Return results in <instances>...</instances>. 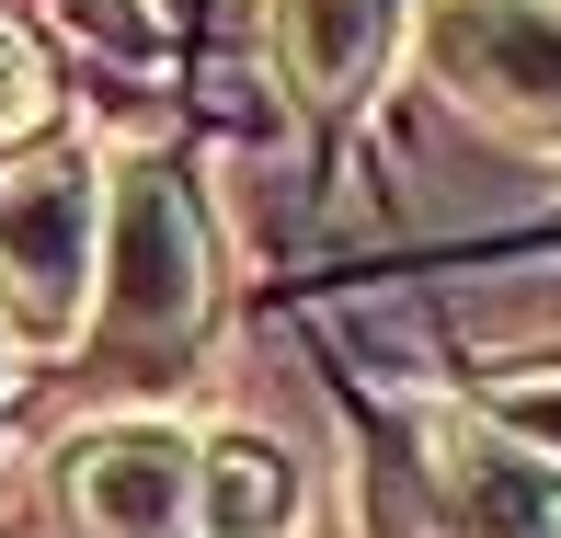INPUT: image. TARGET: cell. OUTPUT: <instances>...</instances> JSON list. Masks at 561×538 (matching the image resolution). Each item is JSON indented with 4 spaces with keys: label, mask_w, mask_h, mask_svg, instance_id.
Instances as JSON below:
<instances>
[{
    "label": "cell",
    "mask_w": 561,
    "mask_h": 538,
    "mask_svg": "<svg viewBox=\"0 0 561 538\" xmlns=\"http://www.w3.org/2000/svg\"><path fill=\"white\" fill-rule=\"evenodd\" d=\"M298 527V470L252 435L195 447V538H287Z\"/></svg>",
    "instance_id": "cell-7"
},
{
    "label": "cell",
    "mask_w": 561,
    "mask_h": 538,
    "mask_svg": "<svg viewBox=\"0 0 561 538\" xmlns=\"http://www.w3.org/2000/svg\"><path fill=\"white\" fill-rule=\"evenodd\" d=\"M115 367H172L207 321V218L172 161H126L104 184V287H92Z\"/></svg>",
    "instance_id": "cell-1"
},
{
    "label": "cell",
    "mask_w": 561,
    "mask_h": 538,
    "mask_svg": "<svg viewBox=\"0 0 561 538\" xmlns=\"http://www.w3.org/2000/svg\"><path fill=\"white\" fill-rule=\"evenodd\" d=\"M81 538H195V435L184 424H104L69 447Z\"/></svg>",
    "instance_id": "cell-5"
},
{
    "label": "cell",
    "mask_w": 561,
    "mask_h": 538,
    "mask_svg": "<svg viewBox=\"0 0 561 538\" xmlns=\"http://www.w3.org/2000/svg\"><path fill=\"white\" fill-rule=\"evenodd\" d=\"M481 413H493L504 435H516V447H539L550 470H561V367H527V378H504V390L481 401Z\"/></svg>",
    "instance_id": "cell-8"
},
{
    "label": "cell",
    "mask_w": 561,
    "mask_h": 538,
    "mask_svg": "<svg viewBox=\"0 0 561 538\" xmlns=\"http://www.w3.org/2000/svg\"><path fill=\"white\" fill-rule=\"evenodd\" d=\"M92 287H104V172L69 149L0 172V332L69 355L92 332Z\"/></svg>",
    "instance_id": "cell-2"
},
{
    "label": "cell",
    "mask_w": 561,
    "mask_h": 538,
    "mask_svg": "<svg viewBox=\"0 0 561 538\" xmlns=\"http://www.w3.org/2000/svg\"><path fill=\"white\" fill-rule=\"evenodd\" d=\"M58 23H81L92 46H161V0H46Z\"/></svg>",
    "instance_id": "cell-10"
},
{
    "label": "cell",
    "mask_w": 561,
    "mask_h": 538,
    "mask_svg": "<svg viewBox=\"0 0 561 538\" xmlns=\"http://www.w3.org/2000/svg\"><path fill=\"white\" fill-rule=\"evenodd\" d=\"M46 104H58V81H46L35 35H12V23H0V138H23V126H46Z\"/></svg>",
    "instance_id": "cell-9"
},
{
    "label": "cell",
    "mask_w": 561,
    "mask_h": 538,
    "mask_svg": "<svg viewBox=\"0 0 561 538\" xmlns=\"http://www.w3.org/2000/svg\"><path fill=\"white\" fill-rule=\"evenodd\" d=\"M275 46H287L298 92L355 104L401 46V0H275Z\"/></svg>",
    "instance_id": "cell-6"
},
{
    "label": "cell",
    "mask_w": 561,
    "mask_h": 538,
    "mask_svg": "<svg viewBox=\"0 0 561 538\" xmlns=\"http://www.w3.org/2000/svg\"><path fill=\"white\" fill-rule=\"evenodd\" d=\"M424 69L470 115L516 126V138H561V12L550 0H413Z\"/></svg>",
    "instance_id": "cell-3"
},
{
    "label": "cell",
    "mask_w": 561,
    "mask_h": 538,
    "mask_svg": "<svg viewBox=\"0 0 561 538\" xmlns=\"http://www.w3.org/2000/svg\"><path fill=\"white\" fill-rule=\"evenodd\" d=\"M550 12H561V0H550Z\"/></svg>",
    "instance_id": "cell-11"
},
{
    "label": "cell",
    "mask_w": 561,
    "mask_h": 538,
    "mask_svg": "<svg viewBox=\"0 0 561 538\" xmlns=\"http://www.w3.org/2000/svg\"><path fill=\"white\" fill-rule=\"evenodd\" d=\"M424 481H436L447 538H561V470L539 447H516L493 413L424 424Z\"/></svg>",
    "instance_id": "cell-4"
}]
</instances>
